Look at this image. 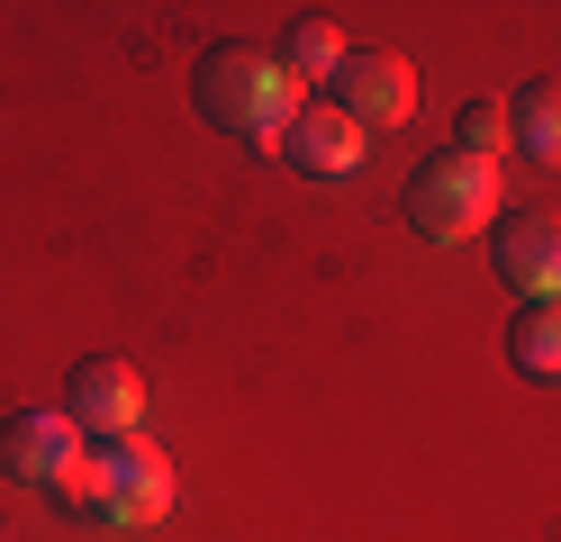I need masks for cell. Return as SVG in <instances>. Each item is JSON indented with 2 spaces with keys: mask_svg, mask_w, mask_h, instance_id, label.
I'll list each match as a JSON object with an SVG mask.
<instances>
[{
  "mask_svg": "<svg viewBox=\"0 0 561 542\" xmlns=\"http://www.w3.org/2000/svg\"><path fill=\"white\" fill-rule=\"evenodd\" d=\"M91 461V434L64 416V407H27V416H10L0 425V470L10 480H27V488H64V470H82Z\"/></svg>",
  "mask_w": 561,
  "mask_h": 542,
  "instance_id": "5b68a950",
  "label": "cell"
},
{
  "mask_svg": "<svg viewBox=\"0 0 561 542\" xmlns=\"http://www.w3.org/2000/svg\"><path fill=\"white\" fill-rule=\"evenodd\" d=\"M489 217H499V163H480V154H435V163H416L408 172V227L416 235H435V244H462L480 235Z\"/></svg>",
  "mask_w": 561,
  "mask_h": 542,
  "instance_id": "7a4b0ae2",
  "label": "cell"
},
{
  "mask_svg": "<svg viewBox=\"0 0 561 542\" xmlns=\"http://www.w3.org/2000/svg\"><path fill=\"white\" fill-rule=\"evenodd\" d=\"M507 127H516L525 163H561V72H543V82H525L507 100Z\"/></svg>",
  "mask_w": 561,
  "mask_h": 542,
  "instance_id": "9c48e42d",
  "label": "cell"
},
{
  "mask_svg": "<svg viewBox=\"0 0 561 542\" xmlns=\"http://www.w3.org/2000/svg\"><path fill=\"white\" fill-rule=\"evenodd\" d=\"M64 416L100 443H127V434H146V371L118 353H91L73 361V380H64Z\"/></svg>",
  "mask_w": 561,
  "mask_h": 542,
  "instance_id": "277c9868",
  "label": "cell"
},
{
  "mask_svg": "<svg viewBox=\"0 0 561 542\" xmlns=\"http://www.w3.org/2000/svg\"><path fill=\"white\" fill-rule=\"evenodd\" d=\"M507 361L525 380H561V308H525L507 325Z\"/></svg>",
  "mask_w": 561,
  "mask_h": 542,
  "instance_id": "8fae6325",
  "label": "cell"
},
{
  "mask_svg": "<svg viewBox=\"0 0 561 542\" xmlns=\"http://www.w3.org/2000/svg\"><path fill=\"white\" fill-rule=\"evenodd\" d=\"M462 154H480V163L516 154V127H507V108H499V100H471V108H462Z\"/></svg>",
  "mask_w": 561,
  "mask_h": 542,
  "instance_id": "7c38bea8",
  "label": "cell"
},
{
  "mask_svg": "<svg viewBox=\"0 0 561 542\" xmlns=\"http://www.w3.org/2000/svg\"><path fill=\"white\" fill-rule=\"evenodd\" d=\"M335 64H344V36H335V19H290V46H280V72L308 91V82H335Z\"/></svg>",
  "mask_w": 561,
  "mask_h": 542,
  "instance_id": "30bf717a",
  "label": "cell"
},
{
  "mask_svg": "<svg viewBox=\"0 0 561 542\" xmlns=\"http://www.w3.org/2000/svg\"><path fill=\"white\" fill-rule=\"evenodd\" d=\"M280 154H290L308 181H344V172H363V127L344 118L335 100H308V108H299V127L280 136Z\"/></svg>",
  "mask_w": 561,
  "mask_h": 542,
  "instance_id": "ba28073f",
  "label": "cell"
},
{
  "mask_svg": "<svg viewBox=\"0 0 561 542\" xmlns=\"http://www.w3.org/2000/svg\"><path fill=\"white\" fill-rule=\"evenodd\" d=\"M100 524H127V533H146L172 516V461L163 443H146V434H127V443L100 452V506H91Z\"/></svg>",
  "mask_w": 561,
  "mask_h": 542,
  "instance_id": "3957f363",
  "label": "cell"
},
{
  "mask_svg": "<svg viewBox=\"0 0 561 542\" xmlns=\"http://www.w3.org/2000/svg\"><path fill=\"white\" fill-rule=\"evenodd\" d=\"M327 91H335L344 118L371 136V127H399L408 108H416V72H408V55H390V46H344V64H335Z\"/></svg>",
  "mask_w": 561,
  "mask_h": 542,
  "instance_id": "8992f818",
  "label": "cell"
},
{
  "mask_svg": "<svg viewBox=\"0 0 561 542\" xmlns=\"http://www.w3.org/2000/svg\"><path fill=\"white\" fill-rule=\"evenodd\" d=\"M499 280L525 289L535 308H561V208L499 217Z\"/></svg>",
  "mask_w": 561,
  "mask_h": 542,
  "instance_id": "52a82bcc",
  "label": "cell"
},
{
  "mask_svg": "<svg viewBox=\"0 0 561 542\" xmlns=\"http://www.w3.org/2000/svg\"><path fill=\"white\" fill-rule=\"evenodd\" d=\"M299 108H308V91L280 72V55H263V46H218L199 64V118L208 127H227V136H254V145H280L299 127Z\"/></svg>",
  "mask_w": 561,
  "mask_h": 542,
  "instance_id": "6da1fadb",
  "label": "cell"
}]
</instances>
